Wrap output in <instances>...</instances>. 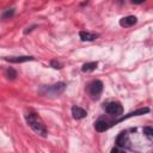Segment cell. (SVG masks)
Wrapping results in <instances>:
<instances>
[{
    "label": "cell",
    "instance_id": "1",
    "mask_svg": "<svg viewBox=\"0 0 153 153\" xmlns=\"http://www.w3.org/2000/svg\"><path fill=\"white\" fill-rule=\"evenodd\" d=\"M26 122L27 124L30 126V128L36 133L38 134L39 136L42 137H45L47 136V128L43 123V121L41 120V117L35 114V112H29L26 115Z\"/></svg>",
    "mask_w": 153,
    "mask_h": 153
},
{
    "label": "cell",
    "instance_id": "2",
    "mask_svg": "<svg viewBox=\"0 0 153 153\" xmlns=\"http://www.w3.org/2000/svg\"><path fill=\"white\" fill-rule=\"evenodd\" d=\"M87 91L90 93V96L93 98V99H98L102 91H103V82L100 80H94L92 81L88 87H87Z\"/></svg>",
    "mask_w": 153,
    "mask_h": 153
},
{
    "label": "cell",
    "instance_id": "3",
    "mask_svg": "<svg viewBox=\"0 0 153 153\" xmlns=\"http://www.w3.org/2000/svg\"><path fill=\"white\" fill-rule=\"evenodd\" d=\"M105 111L109 114V115H112V116H120L122 115L123 112V108L120 103L117 102H110L105 105Z\"/></svg>",
    "mask_w": 153,
    "mask_h": 153
},
{
    "label": "cell",
    "instance_id": "4",
    "mask_svg": "<svg viewBox=\"0 0 153 153\" xmlns=\"http://www.w3.org/2000/svg\"><path fill=\"white\" fill-rule=\"evenodd\" d=\"M65 90V84L63 82H57L55 85H51L49 87H47V94H60L61 92H63Z\"/></svg>",
    "mask_w": 153,
    "mask_h": 153
},
{
    "label": "cell",
    "instance_id": "5",
    "mask_svg": "<svg viewBox=\"0 0 153 153\" xmlns=\"http://www.w3.org/2000/svg\"><path fill=\"white\" fill-rule=\"evenodd\" d=\"M136 22H137V18L135 16H127L120 20V25L122 27H130L134 24H136Z\"/></svg>",
    "mask_w": 153,
    "mask_h": 153
},
{
    "label": "cell",
    "instance_id": "6",
    "mask_svg": "<svg viewBox=\"0 0 153 153\" xmlns=\"http://www.w3.org/2000/svg\"><path fill=\"white\" fill-rule=\"evenodd\" d=\"M116 145H117L118 147H127V146L129 145L128 134L124 133V131H122V133L117 136V139H116Z\"/></svg>",
    "mask_w": 153,
    "mask_h": 153
},
{
    "label": "cell",
    "instance_id": "7",
    "mask_svg": "<svg viewBox=\"0 0 153 153\" xmlns=\"http://www.w3.org/2000/svg\"><path fill=\"white\" fill-rule=\"evenodd\" d=\"M32 56H16V57H6V61L12 62V63H22L26 61H32Z\"/></svg>",
    "mask_w": 153,
    "mask_h": 153
},
{
    "label": "cell",
    "instance_id": "8",
    "mask_svg": "<svg viewBox=\"0 0 153 153\" xmlns=\"http://www.w3.org/2000/svg\"><path fill=\"white\" fill-rule=\"evenodd\" d=\"M72 115L75 120H81L86 116V111L84 109L79 108V106H73L72 108Z\"/></svg>",
    "mask_w": 153,
    "mask_h": 153
},
{
    "label": "cell",
    "instance_id": "9",
    "mask_svg": "<svg viewBox=\"0 0 153 153\" xmlns=\"http://www.w3.org/2000/svg\"><path fill=\"white\" fill-rule=\"evenodd\" d=\"M148 111H149V109H148V108L139 109V110H136V111H133V112H130V114H128V115H126V116H122V117L118 120V122H121V121H124V120H127V118H129V117H133V116H139V115H143V114H147Z\"/></svg>",
    "mask_w": 153,
    "mask_h": 153
},
{
    "label": "cell",
    "instance_id": "10",
    "mask_svg": "<svg viewBox=\"0 0 153 153\" xmlns=\"http://www.w3.org/2000/svg\"><path fill=\"white\" fill-rule=\"evenodd\" d=\"M79 36L81 38V41H93L98 37V35L96 33H92V32H88V31H80L79 32Z\"/></svg>",
    "mask_w": 153,
    "mask_h": 153
},
{
    "label": "cell",
    "instance_id": "11",
    "mask_svg": "<svg viewBox=\"0 0 153 153\" xmlns=\"http://www.w3.org/2000/svg\"><path fill=\"white\" fill-rule=\"evenodd\" d=\"M94 128H96L97 131H105V130L109 128V126H108V123H106L105 121L98 120V121L94 122Z\"/></svg>",
    "mask_w": 153,
    "mask_h": 153
},
{
    "label": "cell",
    "instance_id": "12",
    "mask_svg": "<svg viewBox=\"0 0 153 153\" xmlns=\"http://www.w3.org/2000/svg\"><path fill=\"white\" fill-rule=\"evenodd\" d=\"M96 68H97V62H87L82 66L81 69H82V72H91Z\"/></svg>",
    "mask_w": 153,
    "mask_h": 153
},
{
    "label": "cell",
    "instance_id": "13",
    "mask_svg": "<svg viewBox=\"0 0 153 153\" xmlns=\"http://www.w3.org/2000/svg\"><path fill=\"white\" fill-rule=\"evenodd\" d=\"M16 76H17V72L13 69V68H10V69H7V78L8 79H16Z\"/></svg>",
    "mask_w": 153,
    "mask_h": 153
},
{
    "label": "cell",
    "instance_id": "14",
    "mask_svg": "<svg viewBox=\"0 0 153 153\" xmlns=\"http://www.w3.org/2000/svg\"><path fill=\"white\" fill-rule=\"evenodd\" d=\"M142 130H143V133H145L146 135L153 136V127H145Z\"/></svg>",
    "mask_w": 153,
    "mask_h": 153
},
{
    "label": "cell",
    "instance_id": "15",
    "mask_svg": "<svg viewBox=\"0 0 153 153\" xmlns=\"http://www.w3.org/2000/svg\"><path fill=\"white\" fill-rule=\"evenodd\" d=\"M12 16H13V10H11V11H7V12H6V13H5L2 17H4V19H6L7 17H12Z\"/></svg>",
    "mask_w": 153,
    "mask_h": 153
},
{
    "label": "cell",
    "instance_id": "16",
    "mask_svg": "<svg viewBox=\"0 0 153 153\" xmlns=\"http://www.w3.org/2000/svg\"><path fill=\"white\" fill-rule=\"evenodd\" d=\"M51 66H53V68H61V65L59 63V62H56V61H51Z\"/></svg>",
    "mask_w": 153,
    "mask_h": 153
},
{
    "label": "cell",
    "instance_id": "17",
    "mask_svg": "<svg viewBox=\"0 0 153 153\" xmlns=\"http://www.w3.org/2000/svg\"><path fill=\"white\" fill-rule=\"evenodd\" d=\"M145 0H131V2L133 4H135V5H139V4H142Z\"/></svg>",
    "mask_w": 153,
    "mask_h": 153
}]
</instances>
